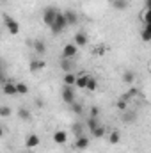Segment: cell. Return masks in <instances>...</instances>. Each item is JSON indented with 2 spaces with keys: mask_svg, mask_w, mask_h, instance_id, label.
Wrapping results in <instances>:
<instances>
[{
  "mask_svg": "<svg viewBox=\"0 0 151 153\" xmlns=\"http://www.w3.org/2000/svg\"><path fill=\"white\" fill-rule=\"evenodd\" d=\"M2 91H4V94L13 96V94H16V84H13V82H4V84H2Z\"/></svg>",
  "mask_w": 151,
  "mask_h": 153,
  "instance_id": "obj_9",
  "label": "cell"
},
{
  "mask_svg": "<svg viewBox=\"0 0 151 153\" xmlns=\"http://www.w3.org/2000/svg\"><path fill=\"white\" fill-rule=\"evenodd\" d=\"M18 116H20V119H23V121H30V119H32L30 111H29V109H23V107L18 111Z\"/></svg>",
  "mask_w": 151,
  "mask_h": 153,
  "instance_id": "obj_18",
  "label": "cell"
},
{
  "mask_svg": "<svg viewBox=\"0 0 151 153\" xmlns=\"http://www.w3.org/2000/svg\"><path fill=\"white\" fill-rule=\"evenodd\" d=\"M57 9L55 7H46L44 11H43V22H44V25L46 27H50L52 23H53V20H55V16H57Z\"/></svg>",
  "mask_w": 151,
  "mask_h": 153,
  "instance_id": "obj_3",
  "label": "cell"
},
{
  "mask_svg": "<svg viewBox=\"0 0 151 153\" xmlns=\"http://www.w3.org/2000/svg\"><path fill=\"white\" fill-rule=\"evenodd\" d=\"M76 52H78V46H76L75 43L64 45V48H62V59H71V57H75Z\"/></svg>",
  "mask_w": 151,
  "mask_h": 153,
  "instance_id": "obj_5",
  "label": "cell"
},
{
  "mask_svg": "<svg viewBox=\"0 0 151 153\" xmlns=\"http://www.w3.org/2000/svg\"><path fill=\"white\" fill-rule=\"evenodd\" d=\"M61 70H62L64 73H71V70H73V62H71L70 59H62V62H61Z\"/></svg>",
  "mask_w": 151,
  "mask_h": 153,
  "instance_id": "obj_14",
  "label": "cell"
},
{
  "mask_svg": "<svg viewBox=\"0 0 151 153\" xmlns=\"http://www.w3.org/2000/svg\"><path fill=\"white\" fill-rule=\"evenodd\" d=\"M94 52H96V53H103V52H105V46H98Z\"/></svg>",
  "mask_w": 151,
  "mask_h": 153,
  "instance_id": "obj_34",
  "label": "cell"
},
{
  "mask_svg": "<svg viewBox=\"0 0 151 153\" xmlns=\"http://www.w3.org/2000/svg\"><path fill=\"white\" fill-rule=\"evenodd\" d=\"M141 18H142V22H144V25H150V23H151V14H150V9H146V7H144V11H142Z\"/></svg>",
  "mask_w": 151,
  "mask_h": 153,
  "instance_id": "obj_25",
  "label": "cell"
},
{
  "mask_svg": "<svg viewBox=\"0 0 151 153\" xmlns=\"http://www.w3.org/2000/svg\"><path fill=\"white\" fill-rule=\"evenodd\" d=\"M91 134H93V135H94L96 139H101V137H103V135L107 134V130H105V126H103V125H98V126H96V128H94V130H93Z\"/></svg>",
  "mask_w": 151,
  "mask_h": 153,
  "instance_id": "obj_16",
  "label": "cell"
},
{
  "mask_svg": "<svg viewBox=\"0 0 151 153\" xmlns=\"http://www.w3.org/2000/svg\"><path fill=\"white\" fill-rule=\"evenodd\" d=\"M87 80H89V75L87 73H84V75H78L75 80V85L76 87H80V89H85V85H87Z\"/></svg>",
  "mask_w": 151,
  "mask_h": 153,
  "instance_id": "obj_11",
  "label": "cell"
},
{
  "mask_svg": "<svg viewBox=\"0 0 151 153\" xmlns=\"http://www.w3.org/2000/svg\"><path fill=\"white\" fill-rule=\"evenodd\" d=\"M0 71H2V61H0Z\"/></svg>",
  "mask_w": 151,
  "mask_h": 153,
  "instance_id": "obj_37",
  "label": "cell"
},
{
  "mask_svg": "<svg viewBox=\"0 0 151 153\" xmlns=\"http://www.w3.org/2000/svg\"><path fill=\"white\" fill-rule=\"evenodd\" d=\"M4 25H5V29L9 30V34L11 36H16L18 32H20V23L14 20V18H11V16H4Z\"/></svg>",
  "mask_w": 151,
  "mask_h": 153,
  "instance_id": "obj_2",
  "label": "cell"
},
{
  "mask_svg": "<svg viewBox=\"0 0 151 153\" xmlns=\"http://www.w3.org/2000/svg\"><path fill=\"white\" fill-rule=\"evenodd\" d=\"M133 117H135V112H128V114L124 116V121H126V123H130Z\"/></svg>",
  "mask_w": 151,
  "mask_h": 153,
  "instance_id": "obj_33",
  "label": "cell"
},
{
  "mask_svg": "<svg viewBox=\"0 0 151 153\" xmlns=\"http://www.w3.org/2000/svg\"><path fill=\"white\" fill-rule=\"evenodd\" d=\"M71 109H73V112H75L76 116H80L84 112V107H82L80 103H71Z\"/></svg>",
  "mask_w": 151,
  "mask_h": 153,
  "instance_id": "obj_29",
  "label": "cell"
},
{
  "mask_svg": "<svg viewBox=\"0 0 151 153\" xmlns=\"http://www.w3.org/2000/svg\"><path fill=\"white\" fill-rule=\"evenodd\" d=\"M87 41H89V39H87V34H85V32H78V34L75 36V45L76 46H85Z\"/></svg>",
  "mask_w": 151,
  "mask_h": 153,
  "instance_id": "obj_12",
  "label": "cell"
},
{
  "mask_svg": "<svg viewBox=\"0 0 151 153\" xmlns=\"http://www.w3.org/2000/svg\"><path fill=\"white\" fill-rule=\"evenodd\" d=\"M27 93H29V85L23 82H18L16 84V94H27Z\"/></svg>",
  "mask_w": 151,
  "mask_h": 153,
  "instance_id": "obj_21",
  "label": "cell"
},
{
  "mask_svg": "<svg viewBox=\"0 0 151 153\" xmlns=\"http://www.w3.org/2000/svg\"><path fill=\"white\" fill-rule=\"evenodd\" d=\"M115 107H117L119 111H126V109H128V105H126V102H124V100H121V98L117 100V103H115Z\"/></svg>",
  "mask_w": 151,
  "mask_h": 153,
  "instance_id": "obj_30",
  "label": "cell"
},
{
  "mask_svg": "<svg viewBox=\"0 0 151 153\" xmlns=\"http://www.w3.org/2000/svg\"><path fill=\"white\" fill-rule=\"evenodd\" d=\"M87 146H89V139H87L85 135L76 137V143H75V148H76V150H85Z\"/></svg>",
  "mask_w": 151,
  "mask_h": 153,
  "instance_id": "obj_10",
  "label": "cell"
},
{
  "mask_svg": "<svg viewBox=\"0 0 151 153\" xmlns=\"http://www.w3.org/2000/svg\"><path fill=\"white\" fill-rule=\"evenodd\" d=\"M137 94H139V89H137V87H132V89H128V93H124V94L121 96V100L128 102V100H132V98L137 96Z\"/></svg>",
  "mask_w": 151,
  "mask_h": 153,
  "instance_id": "obj_15",
  "label": "cell"
},
{
  "mask_svg": "<svg viewBox=\"0 0 151 153\" xmlns=\"http://www.w3.org/2000/svg\"><path fill=\"white\" fill-rule=\"evenodd\" d=\"M133 80H135V73H133V71H124V73H123V82L130 84V82H133Z\"/></svg>",
  "mask_w": 151,
  "mask_h": 153,
  "instance_id": "obj_27",
  "label": "cell"
},
{
  "mask_svg": "<svg viewBox=\"0 0 151 153\" xmlns=\"http://www.w3.org/2000/svg\"><path fill=\"white\" fill-rule=\"evenodd\" d=\"M66 27H68V25H66L64 14L59 11V13H57V16H55V20H53V23L50 25V30H52V34H61Z\"/></svg>",
  "mask_w": 151,
  "mask_h": 153,
  "instance_id": "obj_1",
  "label": "cell"
},
{
  "mask_svg": "<svg viewBox=\"0 0 151 153\" xmlns=\"http://www.w3.org/2000/svg\"><path fill=\"white\" fill-rule=\"evenodd\" d=\"M73 132H75V135H76V137L84 135V134H82V126H80L78 123H75V125H73Z\"/></svg>",
  "mask_w": 151,
  "mask_h": 153,
  "instance_id": "obj_31",
  "label": "cell"
},
{
  "mask_svg": "<svg viewBox=\"0 0 151 153\" xmlns=\"http://www.w3.org/2000/svg\"><path fill=\"white\" fill-rule=\"evenodd\" d=\"M62 14H64V20H66V25H76V22H78V14H76L75 11H71V9H68V11H64Z\"/></svg>",
  "mask_w": 151,
  "mask_h": 153,
  "instance_id": "obj_6",
  "label": "cell"
},
{
  "mask_svg": "<svg viewBox=\"0 0 151 153\" xmlns=\"http://www.w3.org/2000/svg\"><path fill=\"white\" fill-rule=\"evenodd\" d=\"M76 75L73 73H64V85H75Z\"/></svg>",
  "mask_w": 151,
  "mask_h": 153,
  "instance_id": "obj_23",
  "label": "cell"
},
{
  "mask_svg": "<svg viewBox=\"0 0 151 153\" xmlns=\"http://www.w3.org/2000/svg\"><path fill=\"white\" fill-rule=\"evenodd\" d=\"M98 125H100V119H98V117H93V116H91V117L87 119V128H89L91 132H93Z\"/></svg>",
  "mask_w": 151,
  "mask_h": 153,
  "instance_id": "obj_24",
  "label": "cell"
},
{
  "mask_svg": "<svg viewBox=\"0 0 151 153\" xmlns=\"http://www.w3.org/2000/svg\"><path fill=\"white\" fill-rule=\"evenodd\" d=\"M46 66V62H43V61H38V59H34V61H30V71L32 73H36V71H39V70H43Z\"/></svg>",
  "mask_w": 151,
  "mask_h": 153,
  "instance_id": "obj_13",
  "label": "cell"
},
{
  "mask_svg": "<svg viewBox=\"0 0 151 153\" xmlns=\"http://www.w3.org/2000/svg\"><path fill=\"white\" fill-rule=\"evenodd\" d=\"M34 50H36L38 53H44V52H46V45H44L43 39H36V41H34Z\"/></svg>",
  "mask_w": 151,
  "mask_h": 153,
  "instance_id": "obj_17",
  "label": "cell"
},
{
  "mask_svg": "<svg viewBox=\"0 0 151 153\" xmlns=\"http://www.w3.org/2000/svg\"><path fill=\"white\" fill-rule=\"evenodd\" d=\"M2 135H4V128L0 126V137H2Z\"/></svg>",
  "mask_w": 151,
  "mask_h": 153,
  "instance_id": "obj_36",
  "label": "cell"
},
{
  "mask_svg": "<svg viewBox=\"0 0 151 153\" xmlns=\"http://www.w3.org/2000/svg\"><path fill=\"white\" fill-rule=\"evenodd\" d=\"M141 34H142V39L148 43V41L151 39V27H150V25H144V29H142V32H141Z\"/></svg>",
  "mask_w": 151,
  "mask_h": 153,
  "instance_id": "obj_26",
  "label": "cell"
},
{
  "mask_svg": "<svg viewBox=\"0 0 151 153\" xmlns=\"http://www.w3.org/2000/svg\"><path fill=\"white\" fill-rule=\"evenodd\" d=\"M66 141H68V134L64 130H57L53 134V143L55 144H66Z\"/></svg>",
  "mask_w": 151,
  "mask_h": 153,
  "instance_id": "obj_7",
  "label": "cell"
},
{
  "mask_svg": "<svg viewBox=\"0 0 151 153\" xmlns=\"http://www.w3.org/2000/svg\"><path fill=\"white\" fill-rule=\"evenodd\" d=\"M0 38H2V36H0Z\"/></svg>",
  "mask_w": 151,
  "mask_h": 153,
  "instance_id": "obj_39",
  "label": "cell"
},
{
  "mask_svg": "<svg viewBox=\"0 0 151 153\" xmlns=\"http://www.w3.org/2000/svg\"><path fill=\"white\" fill-rule=\"evenodd\" d=\"M112 5H114V9L123 11V9L128 7V0H112Z\"/></svg>",
  "mask_w": 151,
  "mask_h": 153,
  "instance_id": "obj_20",
  "label": "cell"
},
{
  "mask_svg": "<svg viewBox=\"0 0 151 153\" xmlns=\"http://www.w3.org/2000/svg\"><path fill=\"white\" fill-rule=\"evenodd\" d=\"M62 100H64L68 105L75 103V91H73L71 85H64V87H62Z\"/></svg>",
  "mask_w": 151,
  "mask_h": 153,
  "instance_id": "obj_4",
  "label": "cell"
},
{
  "mask_svg": "<svg viewBox=\"0 0 151 153\" xmlns=\"http://www.w3.org/2000/svg\"><path fill=\"white\" fill-rule=\"evenodd\" d=\"M11 112H13L11 107H7V105H2V107H0V116H2V117H9Z\"/></svg>",
  "mask_w": 151,
  "mask_h": 153,
  "instance_id": "obj_28",
  "label": "cell"
},
{
  "mask_svg": "<svg viewBox=\"0 0 151 153\" xmlns=\"http://www.w3.org/2000/svg\"><path fill=\"white\" fill-rule=\"evenodd\" d=\"M96 87H98V82H96V78L89 75V80H87V85H85V89H87V91H96Z\"/></svg>",
  "mask_w": 151,
  "mask_h": 153,
  "instance_id": "obj_22",
  "label": "cell"
},
{
  "mask_svg": "<svg viewBox=\"0 0 151 153\" xmlns=\"http://www.w3.org/2000/svg\"><path fill=\"white\" fill-rule=\"evenodd\" d=\"M119 141H121V134H119L117 130H112V132L109 134V143H110V144H117Z\"/></svg>",
  "mask_w": 151,
  "mask_h": 153,
  "instance_id": "obj_19",
  "label": "cell"
},
{
  "mask_svg": "<svg viewBox=\"0 0 151 153\" xmlns=\"http://www.w3.org/2000/svg\"><path fill=\"white\" fill-rule=\"evenodd\" d=\"M0 2H4V0H0Z\"/></svg>",
  "mask_w": 151,
  "mask_h": 153,
  "instance_id": "obj_38",
  "label": "cell"
},
{
  "mask_svg": "<svg viewBox=\"0 0 151 153\" xmlns=\"http://www.w3.org/2000/svg\"><path fill=\"white\" fill-rule=\"evenodd\" d=\"M98 114H100V109L93 105V107H91V116H93V117H98Z\"/></svg>",
  "mask_w": 151,
  "mask_h": 153,
  "instance_id": "obj_32",
  "label": "cell"
},
{
  "mask_svg": "<svg viewBox=\"0 0 151 153\" xmlns=\"http://www.w3.org/2000/svg\"><path fill=\"white\" fill-rule=\"evenodd\" d=\"M4 82H7V80H5V76H4V73L0 71V84H4Z\"/></svg>",
  "mask_w": 151,
  "mask_h": 153,
  "instance_id": "obj_35",
  "label": "cell"
},
{
  "mask_svg": "<svg viewBox=\"0 0 151 153\" xmlns=\"http://www.w3.org/2000/svg\"><path fill=\"white\" fill-rule=\"evenodd\" d=\"M39 143H41V141H39L38 134H30V135L25 139V146H27V148H38Z\"/></svg>",
  "mask_w": 151,
  "mask_h": 153,
  "instance_id": "obj_8",
  "label": "cell"
}]
</instances>
